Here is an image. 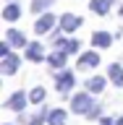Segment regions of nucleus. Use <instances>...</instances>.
I'll use <instances>...</instances> for the list:
<instances>
[{"mask_svg": "<svg viewBox=\"0 0 123 125\" xmlns=\"http://www.w3.org/2000/svg\"><path fill=\"white\" fill-rule=\"evenodd\" d=\"M94 107V99H92V91H79L73 94V99H71V112H76V115H86L89 109Z\"/></svg>", "mask_w": 123, "mask_h": 125, "instance_id": "f257e3e1", "label": "nucleus"}, {"mask_svg": "<svg viewBox=\"0 0 123 125\" xmlns=\"http://www.w3.org/2000/svg\"><path fill=\"white\" fill-rule=\"evenodd\" d=\"M55 26H60V18H55L53 13H42L37 21H34V31H37L39 37H42V34H50Z\"/></svg>", "mask_w": 123, "mask_h": 125, "instance_id": "f03ea898", "label": "nucleus"}, {"mask_svg": "<svg viewBox=\"0 0 123 125\" xmlns=\"http://www.w3.org/2000/svg\"><path fill=\"white\" fill-rule=\"evenodd\" d=\"M73 83H76V78H73V73L63 68L60 73H58V81H55V89H58V94H63V96H68V94H71V89H73Z\"/></svg>", "mask_w": 123, "mask_h": 125, "instance_id": "7ed1b4c3", "label": "nucleus"}, {"mask_svg": "<svg viewBox=\"0 0 123 125\" xmlns=\"http://www.w3.org/2000/svg\"><path fill=\"white\" fill-rule=\"evenodd\" d=\"M29 102H31V99H29V94H24V91H16V94H11V96L5 99V107L21 115L24 109H26V104H29Z\"/></svg>", "mask_w": 123, "mask_h": 125, "instance_id": "20e7f679", "label": "nucleus"}, {"mask_svg": "<svg viewBox=\"0 0 123 125\" xmlns=\"http://www.w3.org/2000/svg\"><path fill=\"white\" fill-rule=\"evenodd\" d=\"M18 65H21V60H18V55H5V57H0V73L3 76H13L16 70H18Z\"/></svg>", "mask_w": 123, "mask_h": 125, "instance_id": "39448f33", "label": "nucleus"}, {"mask_svg": "<svg viewBox=\"0 0 123 125\" xmlns=\"http://www.w3.org/2000/svg\"><path fill=\"white\" fill-rule=\"evenodd\" d=\"M24 50H26V60H31V62H42V60H47L42 42H29Z\"/></svg>", "mask_w": 123, "mask_h": 125, "instance_id": "423d86ee", "label": "nucleus"}, {"mask_svg": "<svg viewBox=\"0 0 123 125\" xmlns=\"http://www.w3.org/2000/svg\"><path fill=\"white\" fill-rule=\"evenodd\" d=\"M97 65H100V55L94 52V50L79 55V68L81 70H92V68H97Z\"/></svg>", "mask_w": 123, "mask_h": 125, "instance_id": "0eeeda50", "label": "nucleus"}, {"mask_svg": "<svg viewBox=\"0 0 123 125\" xmlns=\"http://www.w3.org/2000/svg\"><path fill=\"white\" fill-rule=\"evenodd\" d=\"M66 62H68V52H63V50H55V52L47 55V65L55 68V70H63Z\"/></svg>", "mask_w": 123, "mask_h": 125, "instance_id": "6e6552de", "label": "nucleus"}, {"mask_svg": "<svg viewBox=\"0 0 123 125\" xmlns=\"http://www.w3.org/2000/svg\"><path fill=\"white\" fill-rule=\"evenodd\" d=\"M81 21H84V18H79L76 13H63L60 16V29L63 31H76L79 26H81Z\"/></svg>", "mask_w": 123, "mask_h": 125, "instance_id": "1a4fd4ad", "label": "nucleus"}, {"mask_svg": "<svg viewBox=\"0 0 123 125\" xmlns=\"http://www.w3.org/2000/svg\"><path fill=\"white\" fill-rule=\"evenodd\" d=\"M55 44H58V50H63V52H68V55H76L79 50H81V42H79V39H73V37H68V39L60 37Z\"/></svg>", "mask_w": 123, "mask_h": 125, "instance_id": "9d476101", "label": "nucleus"}, {"mask_svg": "<svg viewBox=\"0 0 123 125\" xmlns=\"http://www.w3.org/2000/svg\"><path fill=\"white\" fill-rule=\"evenodd\" d=\"M108 78L113 86H123V65L121 62H110L108 65Z\"/></svg>", "mask_w": 123, "mask_h": 125, "instance_id": "9b49d317", "label": "nucleus"}, {"mask_svg": "<svg viewBox=\"0 0 123 125\" xmlns=\"http://www.w3.org/2000/svg\"><path fill=\"white\" fill-rule=\"evenodd\" d=\"M92 44L97 47V50H102V47L108 50V47L113 44V34H110V31H94L92 34Z\"/></svg>", "mask_w": 123, "mask_h": 125, "instance_id": "f8f14e48", "label": "nucleus"}, {"mask_svg": "<svg viewBox=\"0 0 123 125\" xmlns=\"http://www.w3.org/2000/svg\"><path fill=\"white\" fill-rule=\"evenodd\" d=\"M105 76H92V78H86L84 81V89L86 91H92V94H100V91H105Z\"/></svg>", "mask_w": 123, "mask_h": 125, "instance_id": "ddd939ff", "label": "nucleus"}, {"mask_svg": "<svg viewBox=\"0 0 123 125\" xmlns=\"http://www.w3.org/2000/svg\"><path fill=\"white\" fill-rule=\"evenodd\" d=\"M5 39L11 42V47H26V44H29V42H26V34L18 31V29H8L5 31Z\"/></svg>", "mask_w": 123, "mask_h": 125, "instance_id": "4468645a", "label": "nucleus"}, {"mask_svg": "<svg viewBox=\"0 0 123 125\" xmlns=\"http://www.w3.org/2000/svg\"><path fill=\"white\" fill-rule=\"evenodd\" d=\"M21 13H24V10H21V5H18V3H8V5L3 8V18H5V21H11V23L18 21V18H21Z\"/></svg>", "mask_w": 123, "mask_h": 125, "instance_id": "2eb2a0df", "label": "nucleus"}, {"mask_svg": "<svg viewBox=\"0 0 123 125\" xmlns=\"http://www.w3.org/2000/svg\"><path fill=\"white\" fill-rule=\"evenodd\" d=\"M89 8H92L97 16H108L110 8H113V0H89Z\"/></svg>", "mask_w": 123, "mask_h": 125, "instance_id": "dca6fc26", "label": "nucleus"}, {"mask_svg": "<svg viewBox=\"0 0 123 125\" xmlns=\"http://www.w3.org/2000/svg\"><path fill=\"white\" fill-rule=\"evenodd\" d=\"M66 123H68V112L66 109H50L47 125H66Z\"/></svg>", "mask_w": 123, "mask_h": 125, "instance_id": "f3484780", "label": "nucleus"}, {"mask_svg": "<svg viewBox=\"0 0 123 125\" xmlns=\"http://www.w3.org/2000/svg\"><path fill=\"white\" fill-rule=\"evenodd\" d=\"M45 96H47V91L42 89V86H34V89L29 91V99H31V104H42V102H45Z\"/></svg>", "mask_w": 123, "mask_h": 125, "instance_id": "a211bd4d", "label": "nucleus"}, {"mask_svg": "<svg viewBox=\"0 0 123 125\" xmlns=\"http://www.w3.org/2000/svg\"><path fill=\"white\" fill-rule=\"evenodd\" d=\"M53 3H55V0H34V3H31V10H34V13H45Z\"/></svg>", "mask_w": 123, "mask_h": 125, "instance_id": "6ab92c4d", "label": "nucleus"}, {"mask_svg": "<svg viewBox=\"0 0 123 125\" xmlns=\"http://www.w3.org/2000/svg\"><path fill=\"white\" fill-rule=\"evenodd\" d=\"M100 115H102V104H97V102H94V107L89 109V112H86L84 117H89V120H97V117H100Z\"/></svg>", "mask_w": 123, "mask_h": 125, "instance_id": "aec40b11", "label": "nucleus"}, {"mask_svg": "<svg viewBox=\"0 0 123 125\" xmlns=\"http://www.w3.org/2000/svg\"><path fill=\"white\" fill-rule=\"evenodd\" d=\"M5 55H11V42H0V57H5Z\"/></svg>", "mask_w": 123, "mask_h": 125, "instance_id": "412c9836", "label": "nucleus"}, {"mask_svg": "<svg viewBox=\"0 0 123 125\" xmlns=\"http://www.w3.org/2000/svg\"><path fill=\"white\" fill-rule=\"evenodd\" d=\"M97 125H115V120H110V117H102Z\"/></svg>", "mask_w": 123, "mask_h": 125, "instance_id": "4be33fe9", "label": "nucleus"}, {"mask_svg": "<svg viewBox=\"0 0 123 125\" xmlns=\"http://www.w3.org/2000/svg\"><path fill=\"white\" fill-rule=\"evenodd\" d=\"M115 125H123V115H121V117H118V120H115Z\"/></svg>", "mask_w": 123, "mask_h": 125, "instance_id": "5701e85b", "label": "nucleus"}, {"mask_svg": "<svg viewBox=\"0 0 123 125\" xmlns=\"http://www.w3.org/2000/svg\"><path fill=\"white\" fill-rule=\"evenodd\" d=\"M5 125H13V123H5Z\"/></svg>", "mask_w": 123, "mask_h": 125, "instance_id": "b1692460", "label": "nucleus"}]
</instances>
